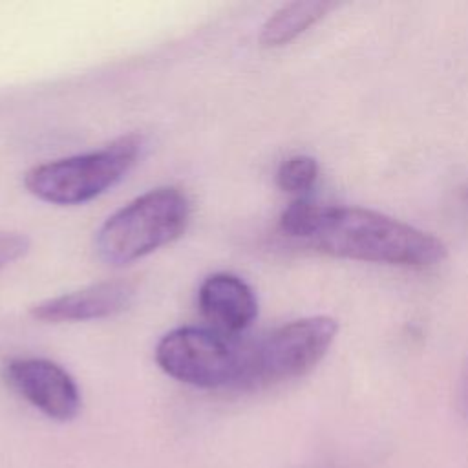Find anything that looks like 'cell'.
<instances>
[{"instance_id": "7", "label": "cell", "mask_w": 468, "mask_h": 468, "mask_svg": "<svg viewBox=\"0 0 468 468\" xmlns=\"http://www.w3.org/2000/svg\"><path fill=\"white\" fill-rule=\"evenodd\" d=\"M135 285L128 280H108L79 291L42 300L31 307V316L49 324L108 318L128 309Z\"/></svg>"}, {"instance_id": "9", "label": "cell", "mask_w": 468, "mask_h": 468, "mask_svg": "<svg viewBox=\"0 0 468 468\" xmlns=\"http://www.w3.org/2000/svg\"><path fill=\"white\" fill-rule=\"evenodd\" d=\"M331 7H333L331 2H314V0L291 2L282 5L261 26L260 44L263 48H278L294 40L298 35H302L320 18H324V15Z\"/></svg>"}, {"instance_id": "5", "label": "cell", "mask_w": 468, "mask_h": 468, "mask_svg": "<svg viewBox=\"0 0 468 468\" xmlns=\"http://www.w3.org/2000/svg\"><path fill=\"white\" fill-rule=\"evenodd\" d=\"M336 331L333 318L307 316L247 340L243 389L269 388L305 375L324 358Z\"/></svg>"}, {"instance_id": "3", "label": "cell", "mask_w": 468, "mask_h": 468, "mask_svg": "<svg viewBox=\"0 0 468 468\" xmlns=\"http://www.w3.org/2000/svg\"><path fill=\"white\" fill-rule=\"evenodd\" d=\"M143 148V135L126 133L102 148L35 165L24 176V186L51 205L88 203L115 186L135 166Z\"/></svg>"}, {"instance_id": "6", "label": "cell", "mask_w": 468, "mask_h": 468, "mask_svg": "<svg viewBox=\"0 0 468 468\" xmlns=\"http://www.w3.org/2000/svg\"><path fill=\"white\" fill-rule=\"evenodd\" d=\"M4 375L7 384L46 417L66 422L79 415L80 389L57 362L37 356L13 358L5 364Z\"/></svg>"}, {"instance_id": "1", "label": "cell", "mask_w": 468, "mask_h": 468, "mask_svg": "<svg viewBox=\"0 0 468 468\" xmlns=\"http://www.w3.org/2000/svg\"><path fill=\"white\" fill-rule=\"evenodd\" d=\"M280 230L314 250L347 260L428 267L446 256L435 236L360 207L296 199L282 212Z\"/></svg>"}, {"instance_id": "8", "label": "cell", "mask_w": 468, "mask_h": 468, "mask_svg": "<svg viewBox=\"0 0 468 468\" xmlns=\"http://www.w3.org/2000/svg\"><path fill=\"white\" fill-rule=\"evenodd\" d=\"M197 307L208 327L230 336H239L258 314L254 291L230 272H216L201 282Z\"/></svg>"}, {"instance_id": "11", "label": "cell", "mask_w": 468, "mask_h": 468, "mask_svg": "<svg viewBox=\"0 0 468 468\" xmlns=\"http://www.w3.org/2000/svg\"><path fill=\"white\" fill-rule=\"evenodd\" d=\"M29 250V238L20 232L0 230V269L24 258Z\"/></svg>"}, {"instance_id": "10", "label": "cell", "mask_w": 468, "mask_h": 468, "mask_svg": "<svg viewBox=\"0 0 468 468\" xmlns=\"http://www.w3.org/2000/svg\"><path fill=\"white\" fill-rule=\"evenodd\" d=\"M318 177V163L309 155H292L285 159L278 172L276 183L283 192L302 194L313 188Z\"/></svg>"}, {"instance_id": "12", "label": "cell", "mask_w": 468, "mask_h": 468, "mask_svg": "<svg viewBox=\"0 0 468 468\" xmlns=\"http://www.w3.org/2000/svg\"><path fill=\"white\" fill-rule=\"evenodd\" d=\"M457 406L461 415L468 420V360L463 366L461 377H459V386H457Z\"/></svg>"}, {"instance_id": "13", "label": "cell", "mask_w": 468, "mask_h": 468, "mask_svg": "<svg viewBox=\"0 0 468 468\" xmlns=\"http://www.w3.org/2000/svg\"><path fill=\"white\" fill-rule=\"evenodd\" d=\"M464 201L468 203V190H466V194H464Z\"/></svg>"}, {"instance_id": "2", "label": "cell", "mask_w": 468, "mask_h": 468, "mask_svg": "<svg viewBox=\"0 0 468 468\" xmlns=\"http://www.w3.org/2000/svg\"><path fill=\"white\" fill-rule=\"evenodd\" d=\"M190 221V201L176 186L152 188L117 212L95 234L97 256L113 267L137 261L181 238Z\"/></svg>"}, {"instance_id": "4", "label": "cell", "mask_w": 468, "mask_h": 468, "mask_svg": "<svg viewBox=\"0 0 468 468\" xmlns=\"http://www.w3.org/2000/svg\"><path fill=\"white\" fill-rule=\"evenodd\" d=\"M157 366L172 378L205 389H243L247 340L212 327L185 325L161 336Z\"/></svg>"}]
</instances>
